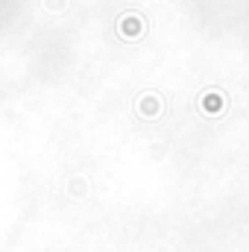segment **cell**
I'll use <instances>...</instances> for the list:
<instances>
[{"label":"cell","mask_w":249,"mask_h":252,"mask_svg":"<svg viewBox=\"0 0 249 252\" xmlns=\"http://www.w3.org/2000/svg\"><path fill=\"white\" fill-rule=\"evenodd\" d=\"M67 6V0H47V9H53V12H59Z\"/></svg>","instance_id":"3"},{"label":"cell","mask_w":249,"mask_h":252,"mask_svg":"<svg viewBox=\"0 0 249 252\" xmlns=\"http://www.w3.org/2000/svg\"><path fill=\"white\" fill-rule=\"evenodd\" d=\"M138 115H141L144 121L158 118V115H161V100H158V94H153V91L141 94V100H138Z\"/></svg>","instance_id":"2"},{"label":"cell","mask_w":249,"mask_h":252,"mask_svg":"<svg viewBox=\"0 0 249 252\" xmlns=\"http://www.w3.org/2000/svg\"><path fill=\"white\" fill-rule=\"evenodd\" d=\"M118 30H121L124 38H138V35H144V18L138 12H126L118 21Z\"/></svg>","instance_id":"1"}]
</instances>
